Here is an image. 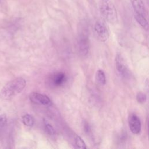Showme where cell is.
I'll list each match as a JSON object with an SVG mask.
<instances>
[{"label": "cell", "instance_id": "8", "mask_svg": "<svg viewBox=\"0 0 149 149\" xmlns=\"http://www.w3.org/2000/svg\"><path fill=\"white\" fill-rule=\"evenodd\" d=\"M134 11V15L147 17V11L143 0H130Z\"/></svg>", "mask_w": 149, "mask_h": 149}, {"label": "cell", "instance_id": "14", "mask_svg": "<svg viewBox=\"0 0 149 149\" xmlns=\"http://www.w3.org/2000/svg\"><path fill=\"white\" fill-rule=\"evenodd\" d=\"M44 128L46 132L49 135H54L55 133V131L53 126L49 124V123L47 122L46 121L44 122Z\"/></svg>", "mask_w": 149, "mask_h": 149}, {"label": "cell", "instance_id": "10", "mask_svg": "<svg viewBox=\"0 0 149 149\" xmlns=\"http://www.w3.org/2000/svg\"><path fill=\"white\" fill-rule=\"evenodd\" d=\"M134 19L136 22L144 29L148 30V23L147 19V17L140 15H134Z\"/></svg>", "mask_w": 149, "mask_h": 149}, {"label": "cell", "instance_id": "15", "mask_svg": "<svg viewBox=\"0 0 149 149\" xmlns=\"http://www.w3.org/2000/svg\"><path fill=\"white\" fill-rule=\"evenodd\" d=\"M137 101L140 104H144L147 101V96L143 92H139L136 95Z\"/></svg>", "mask_w": 149, "mask_h": 149}, {"label": "cell", "instance_id": "16", "mask_svg": "<svg viewBox=\"0 0 149 149\" xmlns=\"http://www.w3.org/2000/svg\"><path fill=\"white\" fill-rule=\"evenodd\" d=\"M6 117L5 115H0V128L5 125L6 123Z\"/></svg>", "mask_w": 149, "mask_h": 149}, {"label": "cell", "instance_id": "11", "mask_svg": "<svg viewBox=\"0 0 149 149\" xmlns=\"http://www.w3.org/2000/svg\"><path fill=\"white\" fill-rule=\"evenodd\" d=\"M23 124L28 127H32L34 124V119L33 116L30 114H25L22 118Z\"/></svg>", "mask_w": 149, "mask_h": 149}, {"label": "cell", "instance_id": "6", "mask_svg": "<svg viewBox=\"0 0 149 149\" xmlns=\"http://www.w3.org/2000/svg\"><path fill=\"white\" fill-rule=\"evenodd\" d=\"M30 101L35 104L49 107L52 105V101L49 97L47 95L37 93L33 92L29 95Z\"/></svg>", "mask_w": 149, "mask_h": 149}, {"label": "cell", "instance_id": "12", "mask_svg": "<svg viewBox=\"0 0 149 149\" xmlns=\"http://www.w3.org/2000/svg\"><path fill=\"white\" fill-rule=\"evenodd\" d=\"M96 77L98 83L101 85L106 84V76L104 72L101 69H98L96 73Z\"/></svg>", "mask_w": 149, "mask_h": 149}, {"label": "cell", "instance_id": "7", "mask_svg": "<svg viewBox=\"0 0 149 149\" xmlns=\"http://www.w3.org/2000/svg\"><path fill=\"white\" fill-rule=\"evenodd\" d=\"M129 127L130 131L135 134L140 133L141 129V123L139 116L135 113H132L128 118Z\"/></svg>", "mask_w": 149, "mask_h": 149}, {"label": "cell", "instance_id": "4", "mask_svg": "<svg viewBox=\"0 0 149 149\" xmlns=\"http://www.w3.org/2000/svg\"><path fill=\"white\" fill-rule=\"evenodd\" d=\"M115 66L118 73L123 78L128 79L131 77V72L125 59L120 54H117L115 56Z\"/></svg>", "mask_w": 149, "mask_h": 149}, {"label": "cell", "instance_id": "5", "mask_svg": "<svg viewBox=\"0 0 149 149\" xmlns=\"http://www.w3.org/2000/svg\"><path fill=\"white\" fill-rule=\"evenodd\" d=\"M77 47L80 55L86 56L90 50L89 38L86 32L82 31L80 33L77 40Z\"/></svg>", "mask_w": 149, "mask_h": 149}, {"label": "cell", "instance_id": "17", "mask_svg": "<svg viewBox=\"0 0 149 149\" xmlns=\"http://www.w3.org/2000/svg\"><path fill=\"white\" fill-rule=\"evenodd\" d=\"M84 131L86 133H89V132H90L91 130V129H90V127L88 125V123L87 122H85L84 123Z\"/></svg>", "mask_w": 149, "mask_h": 149}, {"label": "cell", "instance_id": "13", "mask_svg": "<svg viewBox=\"0 0 149 149\" xmlns=\"http://www.w3.org/2000/svg\"><path fill=\"white\" fill-rule=\"evenodd\" d=\"M74 144L76 147L78 148H81V149L87 148V146L85 144V142L84 141L83 139L78 135H76L74 137Z\"/></svg>", "mask_w": 149, "mask_h": 149}, {"label": "cell", "instance_id": "9", "mask_svg": "<svg viewBox=\"0 0 149 149\" xmlns=\"http://www.w3.org/2000/svg\"><path fill=\"white\" fill-rule=\"evenodd\" d=\"M66 74L63 72L55 73L51 76L50 78L52 84L55 86H61L66 81Z\"/></svg>", "mask_w": 149, "mask_h": 149}, {"label": "cell", "instance_id": "3", "mask_svg": "<svg viewBox=\"0 0 149 149\" xmlns=\"http://www.w3.org/2000/svg\"><path fill=\"white\" fill-rule=\"evenodd\" d=\"M94 31L98 38V39L102 41H106L109 37V30L106 22L102 19L97 20L94 27Z\"/></svg>", "mask_w": 149, "mask_h": 149}, {"label": "cell", "instance_id": "2", "mask_svg": "<svg viewBox=\"0 0 149 149\" xmlns=\"http://www.w3.org/2000/svg\"><path fill=\"white\" fill-rule=\"evenodd\" d=\"M98 8L103 18L111 23H115L118 20L117 10L111 0H100Z\"/></svg>", "mask_w": 149, "mask_h": 149}, {"label": "cell", "instance_id": "1", "mask_svg": "<svg viewBox=\"0 0 149 149\" xmlns=\"http://www.w3.org/2000/svg\"><path fill=\"white\" fill-rule=\"evenodd\" d=\"M26 86V81L23 77H17L6 83L0 92V97L3 100H9L20 93Z\"/></svg>", "mask_w": 149, "mask_h": 149}]
</instances>
